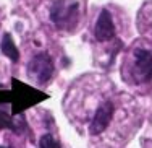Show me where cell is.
<instances>
[{
    "instance_id": "cell-6",
    "label": "cell",
    "mask_w": 152,
    "mask_h": 148,
    "mask_svg": "<svg viewBox=\"0 0 152 148\" xmlns=\"http://www.w3.org/2000/svg\"><path fill=\"white\" fill-rule=\"evenodd\" d=\"M0 49H2V52L5 54V56L8 57L10 60L18 62V59H20V50L16 49L15 42H13V39H12V34H8V33L3 34L2 44H0Z\"/></svg>"
},
{
    "instance_id": "cell-2",
    "label": "cell",
    "mask_w": 152,
    "mask_h": 148,
    "mask_svg": "<svg viewBox=\"0 0 152 148\" xmlns=\"http://www.w3.org/2000/svg\"><path fill=\"white\" fill-rule=\"evenodd\" d=\"M52 73H53V62L50 59V56L45 52H41L37 56H34L31 59V62L28 64V75L36 83L44 85V83L50 80Z\"/></svg>"
},
{
    "instance_id": "cell-4",
    "label": "cell",
    "mask_w": 152,
    "mask_h": 148,
    "mask_svg": "<svg viewBox=\"0 0 152 148\" xmlns=\"http://www.w3.org/2000/svg\"><path fill=\"white\" fill-rule=\"evenodd\" d=\"M112 115H113V104H112L110 101H105L104 104H100L99 109L94 114L92 122H91V125H89V132H91L92 135L102 133L108 127V124H110Z\"/></svg>"
},
{
    "instance_id": "cell-9",
    "label": "cell",
    "mask_w": 152,
    "mask_h": 148,
    "mask_svg": "<svg viewBox=\"0 0 152 148\" xmlns=\"http://www.w3.org/2000/svg\"><path fill=\"white\" fill-rule=\"evenodd\" d=\"M0 148H7V147H0Z\"/></svg>"
},
{
    "instance_id": "cell-1",
    "label": "cell",
    "mask_w": 152,
    "mask_h": 148,
    "mask_svg": "<svg viewBox=\"0 0 152 148\" xmlns=\"http://www.w3.org/2000/svg\"><path fill=\"white\" fill-rule=\"evenodd\" d=\"M78 18V3L68 0H57L50 10V20L58 28H70Z\"/></svg>"
},
{
    "instance_id": "cell-5",
    "label": "cell",
    "mask_w": 152,
    "mask_h": 148,
    "mask_svg": "<svg viewBox=\"0 0 152 148\" xmlns=\"http://www.w3.org/2000/svg\"><path fill=\"white\" fill-rule=\"evenodd\" d=\"M94 33H96L97 41H100V42L113 39L115 26H113V20H112V15L108 13V10H102V12L99 13V18H97Z\"/></svg>"
},
{
    "instance_id": "cell-7",
    "label": "cell",
    "mask_w": 152,
    "mask_h": 148,
    "mask_svg": "<svg viewBox=\"0 0 152 148\" xmlns=\"http://www.w3.org/2000/svg\"><path fill=\"white\" fill-rule=\"evenodd\" d=\"M39 147L41 148H60V143L52 135H44L39 140Z\"/></svg>"
},
{
    "instance_id": "cell-3",
    "label": "cell",
    "mask_w": 152,
    "mask_h": 148,
    "mask_svg": "<svg viewBox=\"0 0 152 148\" xmlns=\"http://www.w3.org/2000/svg\"><path fill=\"white\" fill-rule=\"evenodd\" d=\"M133 78L137 83H146L152 80V52L146 49H137L134 52Z\"/></svg>"
},
{
    "instance_id": "cell-8",
    "label": "cell",
    "mask_w": 152,
    "mask_h": 148,
    "mask_svg": "<svg viewBox=\"0 0 152 148\" xmlns=\"http://www.w3.org/2000/svg\"><path fill=\"white\" fill-rule=\"evenodd\" d=\"M0 129H13L12 117L3 111H0Z\"/></svg>"
}]
</instances>
